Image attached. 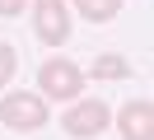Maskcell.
<instances>
[{"label":"cell","instance_id":"6da1fadb","mask_svg":"<svg viewBox=\"0 0 154 140\" xmlns=\"http://www.w3.org/2000/svg\"><path fill=\"white\" fill-rule=\"evenodd\" d=\"M51 121V103L33 89H5L0 93V126L19 131V135H33Z\"/></svg>","mask_w":154,"mask_h":140},{"label":"cell","instance_id":"7a4b0ae2","mask_svg":"<svg viewBox=\"0 0 154 140\" xmlns=\"http://www.w3.org/2000/svg\"><path fill=\"white\" fill-rule=\"evenodd\" d=\"M38 93L42 98H66V103H75V98H84V70H79L75 61H61V56H51V61H42L38 65Z\"/></svg>","mask_w":154,"mask_h":140},{"label":"cell","instance_id":"3957f363","mask_svg":"<svg viewBox=\"0 0 154 140\" xmlns=\"http://www.w3.org/2000/svg\"><path fill=\"white\" fill-rule=\"evenodd\" d=\"M107 126H112V107H107L103 98H75L61 112V131L75 135V140H94V135H103Z\"/></svg>","mask_w":154,"mask_h":140},{"label":"cell","instance_id":"277c9868","mask_svg":"<svg viewBox=\"0 0 154 140\" xmlns=\"http://www.w3.org/2000/svg\"><path fill=\"white\" fill-rule=\"evenodd\" d=\"M33 5V33L42 47H66L70 42V5L66 0H28Z\"/></svg>","mask_w":154,"mask_h":140},{"label":"cell","instance_id":"5b68a950","mask_svg":"<svg viewBox=\"0 0 154 140\" xmlns=\"http://www.w3.org/2000/svg\"><path fill=\"white\" fill-rule=\"evenodd\" d=\"M112 121H117L122 140H154V103L149 98H126L112 112Z\"/></svg>","mask_w":154,"mask_h":140},{"label":"cell","instance_id":"8992f818","mask_svg":"<svg viewBox=\"0 0 154 140\" xmlns=\"http://www.w3.org/2000/svg\"><path fill=\"white\" fill-rule=\"evenodd\" d=\"M84 79H131V61L117 56V51H107V56H98V61L89 65Z\"/></svg>","mask_w":154,"mask_h":140},{"label":"cell","instance_id":"52a82bcc","mask_svg":"<svg viewBox=\"0 0 154 140\" xmlns=\"http://www.w3.org/2000/svg\"><path fill=\"white\" fill-rule=\"evenodd\" d=\"M122 5L126 0H75L79 19H89V23H112V19L122 14Z\"/></svg>","mask_w":154,"mask_h":140},{"label":"cell","instance_id":"ba28073f","mask_svg":"<svg viewBox=\"0 0 154 140\" xmlns=\"http://www.w3.org/2000/svg\"><path fill=\"white\" fill-rule=\"evenodd\" d=\"M14 70H19V51H14L10 42H0V93L10 89V79H14Z\"/></svg>","mask_w":154,"mask_h":140},{"label":"cell","instance_id":"9c48e42d","mask_svg":"<svg viewBox=\"0 0 154 140\" xmlns=\"http://www.w3.org/2000/svg\"><path fill=\"white\" fill-rule=\"evenodd\" d=\"M28 9V0H0V19H19Z\"/></svg>","mask_w":154,"mask_h":140}]
</instances>
